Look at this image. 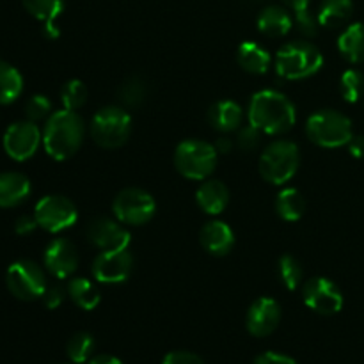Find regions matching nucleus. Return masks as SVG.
I'll return each instance as SVG.
<instances>
[{"label": "nucleus", "mask_w": 364, "mask_h": 364, "mask_svg": "<svg viewBox=\"0 0 364 364\" xmlns=\"http://www.w3.org/2000/svg\"><path fill=\"white\" fill-rule=\"evenodd\" d=\"M249 123L269 135H279L291 130L297 110L291 100L274 89H263L252 95L247 110Z\"/></svg>", "instance_id": "nucleus-1"}, {"label": "nucleus", "mask_w": 364, "mask_h": 364, "mask_svg": "<svg viewBox=\"0 0 364 364\" xmlns=\"http://www.w3.org/2000/svg\"><path fill=\"white\" fill-rule=\"evenodd\" d=\"M84 134V119L78 116L77 110H57L46 119L43 146L52 159L68 160L82 146Z\"/></svg>", "instance_id": "nucleus-2"}, {"label": "nucleus", "mask_w": 364, "mask_h": 364, "mask_svg": "<svg viewBox=\"0 0 364 364\" xmlns=\"http://www.w3.org/2000/svg\"><path fill=\"white\" fill-rule=\"evenodd\" d=\"M306 135L320 148H341L354 137L352 121L334 109H322L311 114L306 123Z\"/></svg>", "instance_id": "nucleus-3"}, {"label": "nucleus", "mask_w": 364, "mask_h": 364, "mask_svg": "<svg viewBox=\"0 0 364 364\" xmlns=\"http://www.w3.org/2000/svg\"><path fill=\"white\" fill-rule=\"evenodd\" d=\"M323 66V55L308 41H294L279 48L276 55V71L287 80H302L318 73Z\"/></svg>", "instance_id": "nucleus-4"}, {"label": "nucleus", "mask_w": 364, "mask_h": 364, "mask_svg": "<svg viewBox=\"0 0 364 364\" xmlns=\"http://www.w3.org/2000/svg\"><path fill=\"white\" fill-rule=\"evenodd\" d=\"M217 153L215 146L199 139H187L174 149V166L181 176L188 180L205 181L215 171Z\"/></svg>", "instance_id": "nucleus-5"}, {"label": "nucleus", "mask_w": 364, "mask_h": 364, "mask_svg": "<svg viewBox=\"0 0 364 364\" xmlns=\"http://www.w3.org/2000/svg\"><path fill=\"white\" fill-rule=\"evenodd\" d=\"M301 162L299 146L291 141H274L263 149L258 169L265 181L272 185H283L295 176Z\"/></svg>", "instance_id": "nucleus-6"}, {"label": "nucleus", "mask_w": 364, "mask_h": 364, "mask_svg": "<svg viewBox=\"0 0 364 364\" xmlns=\"http://www.w3.org/2000/svg\"><path fill=\"white\" fill-rule=\"evenodd\" d=\"M132 132V117L121 107H103L91 121V137L102 148L116 149L128 141Z\"/></svg>", "instance_id": "nucleus-7"}, {"label": "nucleus", "mask_w": 364, "mask_h": 364, "mask_svg": "<svg viewBox=\"0 0 364 364\" xmlns=\"http://www.w3.org/2000/svg\"><path fill=\"white\" fill-rule=\"evenodd\" d=\"M6 284L7 290L20 301H36L45 294L46 277L38 263L20 259L7 269Z\"/></svg>", "instance_id": "nucleus-8"}, {"label": "nucleus", "mask_w": 364, "mask_h": 364, "mask_svg": "<svg viewBox=\"0 0 364 364\" xmlns=\"http://www.w3.org/2000/svg\"><path fill=\"white\" fill-rule=\"evenodd\" d=\"M116 219L128 226H142L155 217L156 203L149 192L142 188H124L116 196L112 203Z\"/></svg>", "instance_id": "nucleus-9"}, {"label": "nucleus", "mask_w": 364, "mask_h": 364, "mask_svg": "<svg viewBox=\"0 0 364 364\" xmlns=\"http://www.w3.org/2000/svg\"><path fill=\"white\" fill-rule=\"evenodd\" d=\"M38 226L48 233H59L73 226L78 219L77 206L64 196H45L34 208Z\"/></svg>", "instance_id": "nucleus-10"}, {"label": "nucleus", "mask_w": 364, "mask_h": 364, "mask_svg": "<svg viewBox=\"0 0 364 364\" xmlns=\"http://www.w3.org/2000/svg\"><path fill=\"white\" fill-rule=\"evenodd\" d=\"M302 299L311 311L318 315H336L343 308L341 290L327 277H313L302 287Z\"/></svg>", "instance_id": "nucleus-11"}, {"label": "nucleus", "mask_w": 364, "mask_h": 364, "mask_svg": "<svg viewBox=\"0 0 364 364\" xmlns=\"http://www.w3.org/2000/svg\"><path fill=\"white\" fill-rule=\"evenodd\" d=\"M43 142V134L38 124L32 121L13 123L4 134V149L16 162H23L34 156L39 144Z\"/></svg>", "instance_id": "nucleus-12"}, {"label": "nucleus", "mask_w": 364, "mask_h": 364, "mask_svg": "<svg viewBox=\"0 0 364 364\" xmlns=\"http://www.w3.org/2000/svg\"><path fill=\"white\" fill-rule=\"evenodd\" d=\"M134 270V256L128 249L102 251L92 262V277L102 284H121Z\"/></svg>", "instance_id": "nucleus-13"}, {"label": "nucleus", "mask_w": 364, "mask_h": 364, "mask_svg": "<svg viewBox=\"0 0 364 364\" xmlns=\"http://www.w3.org/2000/svg\"><path fill=\"white\" fill-rule=\"evenodd\" d=\"M87 238L100 251H123L130 245V233L119 220L100 217L87 228Z\"/></svg>", "instance_id": "nucleus-14"}, {"label": "nucleus", "mask_w": 364, "mask_h": 364, "mask_svg": "<svg viewBox=\"0 0 364 364\" xmlns=\"http://www.w3.org/2000/svg\"><path fill=\"white\" fill-rule=\"evenodd\" d=\"M281 322L279 302L270 297H259L249 308L245 327L255 338H265L277 329Z\"/></svg>", "instance_id": "nucleus-15"}, {"label": "nucleus", "mask_w": 364, "mask_h": 364, "mask_svg": "<svg viewBox=\"0 0 364 364\" xmlns=\"http://www.w3.org/2000/svg\"><path fill=\"white\" fill-rule=\"evenodd\" d=\"M46 270L57 279H68L78 269V251L68 238H55L43 256Z\"/></svg>", "instance_id": "nucleus-16"}, {"label": "nucleus", "mask_w": 364, "mask_h": 364, "mask_svg": "<svg viewBox=\"0 0 364 364\" xmlns=\"http://www.w3.org/2000/svg\"><path fill=\"white\" fill-rule=\"evenodd\" d=\"M199 242L212 256H226L235 245V233L223 220H210L199 231Z\"/></svg>", "instance_id": "nucleus-17"}, {"label": "nucleus", "mask_w": 364, "mask_h": 364, "mask_svg": "<svg viewBox=\"0 0 364 364\" xmlns=\"http://www.w3.org/2000/svg\"><path fill=\"white\" fill-rule=\"evenodd\" d=\"M196 201L208 215H219L230 203V191L219 180H205L196 192Z\"/></svg>", "instance_id": "nucleus-18"}, {"label": "nucleus", "mask_w": 364, "mask_h": 364, "mask_svg": "<svg viewBox=\"0 0 364 364\" xmlns=\"http://www.w3.org/2000/svg\"><path fill=\"white\" fill-rule=\"evenodd\" d=\"M242 117V107L233 100H220V102L213 103L208 110V123L212 124L213 130L220 132V134H230L240 128Z\"/></svg>", "instance_id": "nucleus-19"}, {"label": "nucleus", "mask_w": 364, "mask_h": 364, "mask_svg": "<svg viewBox=\"0 0 364 364\" xmlns=\"http://www.w3.org/2000/svg\"><path fill=\"white\" fill-rule=\"evenodd\" d=\"M28 14L45 23V36L48 39L59 38L55 20L64 11V0H21Z\"/></svg>", "instance_id": "nucleus-20"}, {"label": "nucleus", "mask_w": 364, "mask_h": 364, "mask_svg": "<svg viewBox=\"0 0 364 364\" xmlns=\"http://www.w3.org/2000/svg\"><path fill=\"white\" fill-rule=\"evenodd\" d=\"M31 194V181L21 173L0 174V208L21 205Z\"/></svg>", "instance_id": "nucleus-21"}, {"label": "nucleus", "mask_w": 364, "mask_h": 364, "mask_svg": "<svg viewBox=\"0 0 364 364\" xmlns=\"http://www.w3.org/2000/svg\"><path fill=\"white\" fill-rule=\"evenodd\" d=\"M291 27H294V18L284 7L269 6L258 16V31L269 38L287 36L291 31Z\"/></svg>", "instance_id": "nucleus-22"}, {"label": "nucleus", "mask_w": 364, "mask_h": 364, "mask_svg": "<svg viewBox=\"0 0 364 364\" xmlns=\"http://www.w3.org/2000/svg\"><path fill=\"white\" fill-rule=\"evenodd\" d=\"M238 64L244 68L247 73L263 75L269 71L270 66V53L263 48L262 45L255 41H244L238 46L237 53Z\"/></svg>", "instance_id": "nucleus-23"}, {"label": "nucleus", "mask_w": 364, "mask_h": 364, "mask_svg": "<svg viewBox=\"0 0 364 364\" xmlns=\"http://www.w3.org/2000/svg\"><path fill=\"white\" fill-rule=\"evenodd\" d=\"M338 48L348 63H364V23L348 25L338 39Z\"/></svg>", "instance_id": "nucleus-24"}, {"label": "nucleus", "mask_w": 364, "mask_h": 364, "mask_svg": "<svg viewBox=\"0 0 364 364\" xmlns=\"http://www.w3.org/2000/svg\"><path fill=\"white\" fill-rule=\"evenodd\" d=\"M354 13V4L352 0H323L318 9V25L323 27H341L350 20Z\"/></svg>", "instance_id": "nucleus-25"}, {"label": "nucleus", "mask_w": 364, "mask_h": 364, "mask_svg": "<svg viewBox=\"0 0 364 364\" xmlns=\"http://www.w3.org/2000/svg\"><path fill=\"white\" fill-rule=\"evenodd\" d=\"M68 294H70L71 301L84 311H92L96 306L100 304L102 297H100V290L92 281L85 279V277H75L68 284Z\"/></svg>", "instance_id": "nucleus-26"}, {"label": "nucleus", "mask_w": 364, "mask_h": 364, "mask_svg": "<svg viewBox=\"0 0 364 364\" xmlns=\"http://www.w3.org/2000/svg\"><path fill=\"white\" fill-rule=\"evenodd\" d=\"M23 91V77L13 64L0 60V105L16 102Z\"/></svg>", "instance_id": "nucleus-27"}, {"label": "nucleus", "mask_w": 364, "mask_h": 364, "mask_svg": "<svg viewBox=\"0 0 364 364\" xmlns=\"http://www.w3.org/2000/svg\"><path fill=\"white\" fill-rule=\"evenodd\" d=\"M276 210L281 219L295 223L306 212V199L297 188H283L276 198Z\"/></svg>", "instance_id": "nucleus-28"}, {"label": "nucleus", "mask_w": 364, "mask_h": 364, "mask_svg": "<svg viewBox=\"0 0 364 364\" xmlns=\"http://www.w3.org/2000/svg\"><path fill=\"white\" fill-rule=\"evenodd\" d=\"M95 338L89 333H77L70 338L66 345V354L70 361L73 364H84L91 359L92 352H95Z\"/></svg>", "instance_id": "nucleus-29"}, {"label": "nucleus", "mask_w": 364, "mask_h": 364, "mask_svg": "<svg viewBox=\"0 0 364 364\" xmlns=\"http://www.w3.org/2000/svg\"><path fill=\"white\" fill-rule=\"evenodd\" d=\"M119 102L123 103L124 107H130V109H135V107L141 105L142 102L148 96V87H146V82L142 80L141 77H130L121 84L119 92Z\"/></svg>", "instance_id": "nucleus-30"}, {"label": "nucleus", "mask_w": 364, "mask_h": 364, "mask_svg": "<svg viewBox=\"0 0 364 364\" xmlns=\"http://www.w3.org/2000/svg\"><path fill=\"white\" fill-rule=\"evenodd\" d=\"M341 95L348 103H358L364 96V75L359 70H347L340 80Z\"/></svg>", "instance_id": "nucleus-31"}, {"label": "nucleus", "mask_w": 364, "mask_h": 364, "mask_svg": "<svg viewBox=\"0 0 364 364\" xmlns=\"http://www.w3.org/2000/svg\"><path fill=\"white\" fill-rule=\"evenodd\" d=\"M85 100H87V87L78 78L68 80L60 89V102H63L64 109L78 110L80 107H84Z\"/></svg>", "instance_id": "nucleus-32"}, {"label": "nucleus", "mask_w": 364, "mask_h": 364, "mask_svg": "<svg viewBox=\"0 0 364 364\" xmlns=\"http://www.w3.org/2000/svg\"><path fill=\"white\" fill-rule=\"evenodd\" d=\"M277 270H279L281 283H283L290 291L297 290L299 284H301L302 281V267L301 263H299V259L294 258L291 255L281 256Z\"/></svg>", "instance_id": "nucleus-33"}, {"label": "nucleus", "mask_w": 364, "mask_h": 364, "mask_svg": "<svg viewBox=\"0 0 364 364\" xmlns=\"http://www.w3.org/2000/svg\"><path fill=\"white\" fill-rule=\"evenodd\" d=\"M25 116L32 123L46 119L52 116V102L45 95H34L25 103Z\"/></svg>", "instance_id": "nucleus-34"}, {"label": "nucleus", "mask_w": 364, "mask_h": 364, "mask_svg": "<svg viewBox=\"0 0 364 364\" xmlns=\"http://www.w3.org/2000/svg\"><path fill=\"white\" fill-rule=\"evenodd\" d=\"M262 135L263 132L258 130L255 124H245V127L238 128V134H237V144L242 151L249 153L252 149H256L259 146V141H262Z\"/></svg>", "instance_id": "nucleus-35"}, {"label": "nucleus", "mask_w": 364, "mask_h": 364, "mask_svg": "<svg viewBox=\"0 0 364 364\" xmlns=\"http://www.w3.org/2000/svg\"><path fill=\"white\" fill-rule=\"evenodd\" d=\"M295 23H297V28L304 36H315L316 28H318V20L309 11L295 14Z\"/></svg>", "instance_id": "nucleus-36"}, {"label": "nucleus", "mask_w": 364, "mask_h": 364, "mask_svg": "<svg viewBox=\"0 0 364 364\" xmlns=\"http://www.w3.org/2000/svg\"><path fill=\"white\" fill-rule=\"evenodd\" d=\"M162 364H205L199 355L187 350H174L164 358Z\"/></svg>", "instance_id": "nucleus-37"}, {"label": "nucleus", "mask_w": 364, "mask_h": 364, "mask_svg": "<svg viewBox=\"0 0 364 364\" xmlns=\"http://www.w3.org/2000/svg\"><path fill=\"white\" fill-rule=\"evenodd\" d=\"M43 302L48 309H57L64 302V290L60 287H46L43 294Z\"/></svg>", "instance_id": "nucleus-38"}, {"label": "nucleus", "mask_w": 364, "mask_h": 364, "mask_svg": "<svg viewBox=\"0 0 364 364\" xmlns=\"http://www.w3.org/2000/svg\"><path fill=\"white\" fill-rule=\"evenodd\" d=\"M252 364H297V361L291 359L290 355L279 354V352H263Z\"/></svg>", "instance_id": "nucleus-39"}, {"label": "nucleus", "mask_w": 364, "mask_h": 364, "mask_svg": "<svg viewBox=\"0 0 364 364\" xmlns=\"http://www.w3.org/2000/svg\"><path fill=\"white\" fill-rule=\"evenodd\" d=\"M36 228H38V220H36V217L28 215L20 217V219L16 220V224H14V231H16L18 235H28L32 233Z\"/></svg>", "instance_id": "nucleus-40"}, {"label": "nucleus", "mask_w": 364, "mask_h": 364, "mask_svg": "<svg viewBox=\"0 0 364 364\" xmlns=\"http://www.w3.org/2000/svg\"><path fill=\"white\" fill-rule=\"evenodd\" d=\"M348 151L354 159H364V137L363 135H355L348 142Z\"/></svg>", "instance_id": "nucleus-41"}, {"label": "nucleus", "mask_w": 364, "mask_h": 364, "mask_svg": "<svg viewBox=\"0 0 364 364\" xmlns=\"http://www.w3.org/2000/svg\"><path fill=\"white\" fill-rule=\"evenodd\" d=\"M295 14L297 13H304V11H309V2L311 0H283Z\"/></svg>", "instance_id": "nucleus-42"}, {"label": "nucleus", "mask_w": 364, "mask_h": 364, "mask_svg": "<svg viewBox=\"0 0 364 364\" xmlns=\"http://www.w3.org/2000/svg\"><path fill=\"white\" fill-rule=\"evenodd\" d=\"M87 364H123V363H121V359L116 358V355L100 354V355H95V358L89 359Z\"/></svg>", "instance_id": "nucleus-43"}, {"label": "nucleus", "mask_w": 364, "mask_h": 364, "mask_svg": "<svg viewBox=\"0 0 364 364\" xmlns=\"http://www.w3.org/2000/svg\"><path fill=\"white\" fill-rule=\"evenodd\" d=\"M213 146H215L217 153H231V149H233L231 139H228V137H219V141H217Z\"/></svg>", "instance_id": "nucleus-44"}]
</instances>
